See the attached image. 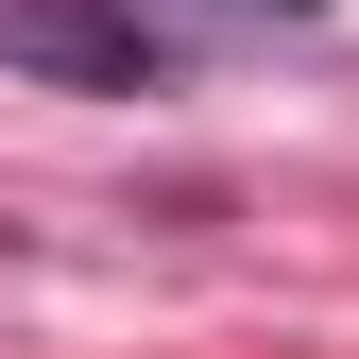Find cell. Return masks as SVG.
<instances>
[{"label":"cell","mask_w":359,"mask_h":359,"mask_svg":"<svg viewBox=\"0 0 359 359\" xmlns=\"http://www.w3.org/2000/svg\"><path fill=\"white\" fill-rule=\"evenodd\" d=\"M0 69L69 86V103H137V86H171V34L137 0H0Z\"/></svg>","instance_id":"obj_1"},{"label":"cell","mask_w":359,"mask_h":359,"mask_svg":"<svg viewBox=\"0 0 359 359\" xmlns=\"http://www.w3.org/2000/svg\"><path fill=\"white\" fill-rule=\"evenodd\" d=\"M274 18H308V0H274Z\"/></svg>","instance_id":"obj_2"}]
</instances>
